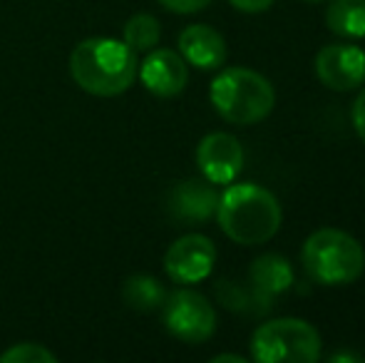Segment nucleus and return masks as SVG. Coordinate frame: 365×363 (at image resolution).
I'll return each instance as SVG.
<instances>
[{
	"instance_id": "4be33fe9",
	"label": "nucleus",
	"mask_w": 365,
	"mask_h": 363,
	"mask_svg": "<svg viewBox=\"0 0 365 363\" xmlns=\"http://www.w3.org/2000/svg\"><path fill=\"white\" fill-rule=\"evenodd\" d=\"M212 361H214V363H221V361H231V363H246L244 356H236V354H221V356H214Z\"/></svg>"
},
{
	"instance_id": "aec40b11",
	"label": "nucleus",
	"mask_w": 365,
	"mask_h": 363,
	"mask_svg": "<svg viewBox=\"0 0 365 363\" xmlns=\"http://www.w3.org/2000/svg\"><path fill=\"white\" fill-rule=\"evenodd\" d=\"M229 3L241 13H264L274 5V0H229Z\"/></svg>"
},
{
	"instance_id": "7ed1b4c3",
	"label": "nucleus",
	"mask_w": 365,
	"mask_h": 363,
	"mask_svg": "<svg viewBox=\"0 0 365 363\" xmlns=\"http://www.w3.org/2000/svg\"><path fill=\"white\" fill-rule=\"evenodd\" d=\"M214 110L231 125H259L274 112L276 90L261 73L249 68H226L214 78L212 90Z\"/></svg>"
},
{
	"instance_id": "ddd939ff",
	"label": "nucleus",
	"mask_w": 365,
	"mask_h": 363,
	"mask_svg": "<svg viewBox=\"0 0 365 363\" xmlns=\"http://www.w3.org/2000/svg\"><path fill=\"white\" fill-rule=\"evenodd\" d=\"M249 281H251V299L264 304V309H266L274 296L291 289L293 267L289 259L281 257V254H261V257L254 259V264H251Z\"/></svg>"
},
{
	"instance_id": "6e6552de",
	"label": "nucleus",
	"mask_w": 365,
	"mask_h": 363,
	"mask_svg": "<svg viewBox=\"0 0 365 363\" xmlns=\"http://www.w3.org/2000/svg\"><path fill=\"white\" fill-rule=\"evenodd\" d=\"M316 75L328 90L351 92L365 83V50L351 43H333L318 50Z\"/></svg>"
},
{
	"instance_id": "f8f14e48",
	"label": "nucleus",
	"mask_w": 365,
	"mask_h": 363,
	"mask_svg": "<svg viewBox=\"0 0 365 363\" xmlns=\"http://www.w3.org/2000/svg\"><path fill=\"white\" fill-rule=\"evenodd\" d=\"M179 55L197 70H219L226 63V40L212 25H187L179 33Z\"/></svg>"
},
{
	"instance_id": "0eeeda50",
	"label": "nucleus",
	"mask_w": 365,
	"mask_h": 363,
	"mask_svg": "<svg viewBox=\"0 0 365 363\" xmlns=\"http://www.w3.org/2000/svg\"><path fill=\"white\" fill-rule=\"evenodd\" d=\"M217 247L204 234H187L177 239L164 254V272L174 284H199L214 272Z\"/></svg>"
},
{
	"instance_id": "1a4fd4ad",
	"label": "nucleus",
	"mask_w": 365,
	"mask_h": 363,
	"mask_svg": "<svg viewBox=\"0 0 365 363\" xmlns=\"http://www.w3.org/2000/svg\"><path fill=\"white\" fill-rule=\"evenodd\" d=\"M197 165L204 180L231 184L244 170V147L229 132H212L197 145Z\"/></svg>"
},
{
	"instance_id": "5701e85b",
	"label": "nucleus",
	"mask_w": 365,
	"mask_h": 363,
	"mask_svg": "<svg viewBox=\"0 0 365 363\" xmlns=\"http://www.w3.org/2000/svg\"><path fill=\"white\" fill-rule=\"evenodd\" d=\"M306 3H321V0H306Z\"/></svg>"
},
{
	"instance_id": "6ab92c4d",
	"label": "nucleus",
	"mask_w": 365,
	"mask_h": 363,
	"mask_svg": "<svg viewBox=\"0 0 365 363\" xmlns=\"http://www.w3.org/2000/svg\"><path fill=\"white\" fill-rule=\"evenodd\" d=\"M351 120H353V127H356L358 137H361L363 145H365V88L358 92L356 102H353V107H351Z\"/></svg>"
},
{
	"instance_id": "9b49d317",
	"label": "nucleus",
	"mask_w": 365,
	"mask_h": 363,
	"mask_svg": "<svg viewBox=\"0 0 365 363\" xmlns=\"http://www.w3.org/2000/svg\"><path fill=\"white\" fill-rule=\"evenodd\" d=\"M219 192L209 180H184L169 189V214L179 222H207L217 214Z\"/></svg>"
},
{
	"instance_id": "2eb2a0df",
	"label": "nucleus",
	"mask_w": 365,
	"mask_h": 363,
	"mask_svg": "<svg viewBox=\"0 0 365 363\" xmlns=\"http://www.w3.org/2000/svg\"><path fill=\"white\" fill-rule=\"evenodd\" d=\"M122 299H125V304L135 311H154L164 304L167 291L162 289V284H159L154 276L135 274L125 281V286H122Z\"/></svg>"
},
{
	"instance_id": "f03ea898",
	"label": "nucleus",
	"mask_w": 365,
	"mask_h": 363,
	"mask_svg": "<svg viewBox=\"0 0 365 363\" xmlns=\"http://www.w3.org/2000/svg\"><path fill=\"white\" fill-rule=\"evenodd\" d=\"M137 53L125 40L87 38L70 55V75L95 97H117L137 80Z\"/></svg>"
},
{
	"instance_id": "20e7f679",
	"label": "nucleus",
	"mask_w": 365,
	"mask_h": 363,
	"mask_svg": "<svg viewBox=\"0 0 365 363\" xmlns=\"http://www.w3.org/2000/svg\"><path fill=\"white\" fill-rule=\"evenodd\" d=\"M301 262L316 284L346 286L365 272V249L353 234L326 227L303 242Z\"/></svg>"
},
{
	"instance_id": "9d476101",
	"label": "nucleus",
	"mask_w": 365,
	"mask_h": 363,
	"mask_svg": "<svg viewBox=\"0 0 365 363\" xmlns=\"http://www.w3.org/2000/svg\"><path fill=\"white\" fill-rule=\"evenodd\" d=\"M137 73H140V78H142V85L157 97L182 95L189 83L187 60L169 48L149 50V55Z\"/></svg>"
},
{
	"instance_id": "4468645a",
	"label": "nucleus",
	"mask_w": 365,
	"mask_h": 363,
	"mask_svg": "<svg viewBox=\"0 0 365 363\" xmlns=\"http://www.w3.org/2000/svg\"><path fill=\"white\" fill-rule=\"evenodd\" d=\"M326 25L338 38H365V0H331Z\"/></svg>"
},
{
	"instance_id": "39448f33",
	"label": "nucleus",
	"mask_w": 365,
	"mask_h": 363,
	"mask_svg": "<svg viewBox=\"0 0 365 363\" xmlns=\"http://www.w3.org/2000/svg\"><path fill=\"white\" fill-rule=\"evenodd\" d=\"M249 346L251 359L259 363H316L323 354L316 326L293 316L261 324Z\"/></svg>"
},
{
	"instance_id": "f3484780",
	"label": "nucleus",
	"mask_w": 365,
	"mask_h": 363,
	"mask_svg": "<svg viewBox=\"0 0 365 363\" xmlns=\"http://www.w3.org/2000/svg\"><path fill=\"white\" fill-rule=\"evenodd\" d=\"M0 363H58V356L43 344H15L0 354Z\"/></svg>"
},
{
	"instance_id": "412c9836",
	"label": "nucleus",
	"mask_w": 365,
	"mask_h": 363,
	"mask_svg": "<svg viewBox=\"0 0 365 363\" xmlns=\"http://www.w3.org/2000/svg\"><path fill=\"white\" fill-rule=\"evenodd\" d=\"M331 363H361L363 361V356H358V354H348V351H343V354H333L331 359H328Z\"/></svg>"
},
{
	"instance_id": "dca6fc26",
	"label": "nucleus",
	"mask_w": 365,
	"mask_h": 363,
	"mask_svg": "<svg viewBox=\"0 0 365 363\" xmlns=\"http://www.w3.org/2000/svg\"><path fill=\"white\" fill-rule=\"evenodd\" d=\"M122 38H125V43L130 45L135 53H147V50H154L159 45L162 25H159V20L154 18V15L137 13L125 23Z\"/></svg>"
},
{
	"instance_id": "f257e3e1",
	"label": "nucleus",
	"mask_w": 365,
	"mask_h": 363,
	"mask_svg": "<svg viewBox=\"0 0 365 363\" xmlns=\"http://www.w3.org/2000/svg\"><path fill=\"white\" fill-rule=\"evenodd\" d=\"M219 227L234 244L259 247L274 239L284 222V212L271 189L256 182L229 184L219 194Z\"/></svg>"
},
{
	"instance_id": "a211bd4d",
	"label": "nucleus",
	"mask_w": 365,
	"mask_h": 363,
	"mask_svg": "<svg viewBox=\"0 0 365 363\" xmlns=\"http://www.w3.org/2000/svg\"><path fill=\"white\" fill-rule=\"evenodd\" d=\"M167 10L172 13H179V15H192V13H199V10L207 8L212 0H159Z\"/></svg>"
},
{
	"instance_id": "423d86ee",
	"label": "nucleus",
	"mask_w": 365,
	"mask_h": 363,
	"mask_svg": "<svg viewBox=\"0 0 365 363\" xmlns=\"http://www.w3.org/2000/svg\"><path fill=\"white\" fill-rule=\"evenodd\" d=\"M162 319L167 331L184 344H204L217 331L212 301L192 289H177L164 299Z\"/></svg>"
}]
</instances>
